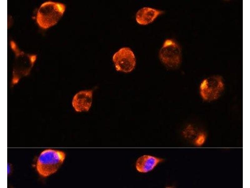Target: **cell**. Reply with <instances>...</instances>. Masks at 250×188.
I'll list each match as a JSON object with an SVG mask.
<instances>
[{"instance_id": "cell-1", "label": "cell", "mask_w": 250, "mask_h": 188, "mask_svg": "<svg viewBox=\"0 0 250 188\" xmlns=\"http://www.w3.org/2000/svg\"><path fill=\"white\" fill-rule=\"evenodd\" d=\"M66 158L64 151L52 149L42 151L39 154L36 163V170L41 177H47L56 173Z\"/></svg>"}, {"instance_id": "cell-2", "label": "cell", "mask_w": 250, "mask_h": 188, "mask_svg": "<svg viewBox=\"0 0 250 188\" xmlns=\"http://www.w3.org/2000/svg\"><path fill=\"white\" fill-rule=\"evenodd\" d=\"M10 45L15 55L11 80V85L13 86L29 74L37 60V55L21 50L13 40L11 41Z\"/></svg>"}, {"instance_id": "cell-3", "label": "cell", "mask_w": 250, "mask_h": 188, "mask_svg": "<svg viewBox=\"0 0 250 188\" xmlns=\"http://www.w3.org/2000/svg\"><path fill=\"white\" fill-rule=\"evenodd\" d=\"M66 9L63 3L48 1L42 4L36 16L38 26L43 29H48L56 25L62 16Z\"/></svg>"}, {"instance_id": "cell-4", "label": "cell", "mask_w": 250, "mask_h": 188, "mask_svg": "<svg viewBox=\"0 0 250 188\" xmlns=\"http://www.w3.org/2000/svg\"><path fill=\"white\" fill-rule=\"evenodd\" d=\"M225 84L222 77L218 75L205 78L199 86V94L202 99L211 102L218 99L224 90Z\"/></svg>"}, {"instance_id": "cell-5", "label": "cell", "mask_w": 250, "mask_h": 188, "mask_svg": "<svg viewBox=\"0 0 250 188\" xmlns=\"http://www.w3.org/2000/svg\"><path fill=\"white\" fill-rule=\"evenodd\" d=\"M159 57L162 62L167 67L171 68L177 67L182 61L180 45L173 39H166L160 50Z\"/></svg>"}, {"instance_id": "cell-6", "label": "cell", "mask_w": 250, "mask_h": 188, "mask_svg": "<svg viewBox=\"0 0 250 188\" xmlns=\"http://www.w3.org/2000/svg\"><path fill=\"white\" fill-rule=\"evenodd\" d=\"M116 70L125 73L131 72L135 68L136 60L135 55L129 48H120L112 56Z\"/></svg>"}, {"instance_id": "cell-7", "label": "cell", "mask_w": 250, "mask_h": 188, "mask_svg": "<svg viewBox=\"0 0 250 188\" xmlns=\"http://www.w3.org/2000/svg\"><path fill=\"white\" fill-rule=\"evenodd\" d=\"M92 90L80 91L74 96L72 105L77 112L88 111L91 107L92 98Z\"/></svg>"}, {"instance_id": "cell-8", "label": "cell", "mask_w": 250, "mask_h": 188, "mask_svg": "<svg viewBox=\"0 0 250 188\" xmlns=\"http://www.w3.org/2000/svg\"><path fill=\"white\" fill-rule=\"evenodd\" d=\"M164 159L155 156L145 154L139 157L135 163V168L139 172L145 173L153 170Z\"/></svg>"}, {"instance_id": "cell-9", "label": "cell", "mask_w": 250, "mask_h": 188, "mask_svg": "<svg viewBox=\"0 0 250 188\" xmlns=\"http://www.w3.org/2000/svg\"><path fill=\"white\" fill-rule=\"evenodd\" d=\"M164 11L148 7H143L139 9L136 15V20L139 24L146 25L152 22Z\"/></svg>"}, {"instance_id": "cell-10", "label": "cell", "mask_w": 250, "mask_h": 188, "mask_svg": "<svg viewBox=\"0 0 250 188\" xmlns=\"http://www.w3.org/2000/svg\"><path fill=\"white\" fill-rule=\"evenodd\" d=\"M195 140V143L200 145L203 144L205 139V136L203 133H200Z\"/></svg>"}]
</instances>
